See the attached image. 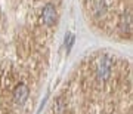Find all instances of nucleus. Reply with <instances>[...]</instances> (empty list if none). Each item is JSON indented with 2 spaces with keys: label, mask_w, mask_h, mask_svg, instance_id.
I'll list each match as a JSON object with an SVG mask.
<instances>
[{
  "label": "nucleus",
  "mask_w": 133,
  "mask_h": 114,
  "mask_svg": "<svg viewBox=\"0 0 133 114\" xmlns=\"http://www.w3.org/2000/svg\"><path fill=\"white\" fill-rule=\"evenodd\" d=\"M111 70H112V59L109 56L101 58V61L98 62V68H96V74L101 81L108 80L111 76Z\"/></svg>",
  "instance_id": "1"
},
{
  "label": "nucleus",
  "mask_w": 133,
  "mask_h": 114,
  "mask_svg": "<svg viewBox=\"0 0 133 114\" xmlns=\"http://www.w3.org/2000/svg\"><path fill=\"white\" fill-rule=\"evenodd\" d=\"M42 21H43V24L48 25V27L55 25V22H56V9H55V6L52 3L44 5L43 12H42Z\"/></svg>",
  "instance_id": "2"
},
{
  "label": "nucleus",
  "mask_w": 133,
  "mask_h": 114,
  "mask_svg": "<svg viewBox=\"0 0 133 114\" xmlns=\"http://www.w3.org/2000/svg\"><path fill=\"white\" fill-rule=\"evenodd\" d=\"M28 95H30V89L27 85H18L14 90V101L15 104L18 105H22L25 101L28 99Z\"/></svg>",
  "instance_id": "3"
},
{
  "label": "nucleus",
  "mask_w": 133,
  "mask_h": 114,
  "mask_svg": "<svg viewBox=\"0 0 133 114\" xmlns=\"http://www.w3.org/2000/svg\"><path fill=\"white\" fill-rule=\"evenodd\" d=\"M92 10L95 16H102L107 12V5H105V0H93L92 2Z\"/></svg>",
  "instance_id": "4"
},
{
  "label": "nucleus",
  "mask_w": 133,
  "mask_h": 114,
  "mask_svg": "<svg viewBox=\"0 0 133 114\" xmlns=\"http://www.w3.org/2000/svg\"><path fill=\"white\" fill-rule=\"evenodd\" d=\"M121 24H123V27H126L127 25V31H130V28H132V15L129 14H123V16H121Z\"/></svg>",
  "instance_id": "5"
},
{
  "label": "nucleus",
  "mask_w": 133,
  "mask_h": 114,
  "mask_svg": "<svg viewBox=\"0 0 133 114\" xmlns=\"http://www.w3.org/2000/svg\"><path fill=\"white\" fill-rule=\"evenodd\" d=\"M74 34H71V33H68L66 34V37H65V48H66V52H70L71 50V48H72V45H74Z\"/></svg>",
  "instance_id": "6"
}]
</instances>
